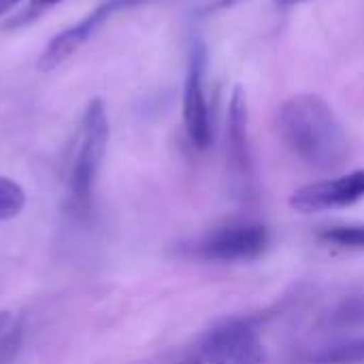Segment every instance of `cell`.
<instances>
[{"label":"cell","instance_id":"277c9868","mask_svg":"<svg viewBox=\"0 0 364 364\" xmlns=\"http://www.w3.org/2000/svg\"><path fill=\"white\" fill-rule=\"evenodd\" d=\"M226 171L232 196L243 203L256 200L258 181L256 166L250 143V117H247V98L241 85L232 90L228 105L226 122Z\"/></svg>","mask_w":364,"mask_h":364},{"label":"cell","instance_id":"8992f818","mask_svg":"<svg viewBox=\"0 0 364 364\" xmlns=\"http://www.w3.org/2000/svg\"><path fill=\"white\" fill-rule=\"evenodd\" d=\"M198 358L203 364H267V352L250 324L230 320L203 337Z\"/></svg>","mask_w":364,"mask_h":364},{"label":"cell","instance_id":"7a4b0ae2","mask_svg":"<svg viewBox=\"0 0 364 364\" xmlns=\"http://www.w3.org/2000/svg\"><path fill=\"white\" fill-rule=\"evenodd\" d=\"M109 134H111V124H109L107 105L102 98H92L81 119L79 143L73 156L70 179H68L73 200L79 207H87L92 200L96 177L109 147Z\"/></svg>","mask_w":364,"mask_h":364},{"label":"cell","instance_id":"5bb4252c","mask_svg":"<svg viewBox=\"0 0 364 364\" xmlns=\"http://www.w3.org/2000/svg\"><path fill=\"white\" fill-rule=\"evenodd\" d=\"M9 322H11V314L9 311H0V335L4 333V328L9 326Z\"/></svg>","mask_w":364,"mask_h":364},{"label":"cell","instance_id":"30bf717a","mask_svg":"<svg viewBox=\"0 0 364 364\" xmlns=\"http://www.w3.org/2000/svg\"><path fill=\"white\" fill-rule=\"evenodd\" d=\"M320 239L343 250H364V226H335L324 230Z\"/></svg>","mask_w":364,"mask_h":364},{"label":"cell","instance_id":"3957f363","mask_svg":"<svg viewBox=\"0 0 364 364\" xmlns=\"http://www.w3.org/2000/svg\"><path fill=\"white\" fill-rule=\"evenodd\" d=\"M271 243L269 228L256 222H235L218 226L203 237L186 243L181 252L188 258L205 262H250L260 258Z\"/></svg>","mask_w":364,"mask_h":364},{"label":"cell","instance_id":"52a82bcc","mask_svg":"<svg viewBox=\"0 0 364 364\" xmlns=\"http://www.w3.org/2000/svg\"><path fill=\"white\" fill-rule=\"evenodd\" d=\"M364 198V168L314 181L290 196V207L299 213H322L348 209Z\"/></svg>","mask_w":364,"mask_h":364},{"label":"cell","instance_id":"8fae6325","mask_svg":"<svg viewBox=\"0 0 364 364\" xmlns=\"http://www.w3.org/2000/svg\"><path fill=\"white\" fill-rule=\"evenodd\" d=\"M60 2H64V0H30V4L9 23L11 28H17V26H21V23H28V21H32L34 17H38L43 11H47V9H51V6H55V4H60Z\"/></svg>","mask_w":364,"mask_h":364},{"label":"cell","instance_id":"2e32d148","mask_svg":"<svg viewBox=\"0 0 364 364\" xmlns=\"http://www.w3.org/2000/svg\"><path fill=\"white\" fill-rule=\"evenodd\" d=\"M177 364H203V360L196 356V358H188V360H183V363H177Z\"/></svg>","mask_w":364,"mask_h":364},{"label":"cell","instance_id":"ba28073f","mask_svg":"<svg viewBox=\"0 0 364 364\" xmlns=\"http://www.w3.org/2000/svg\"><path fill=\"white\" fill-rule=\"evenodd\" d=\"M309 360L314 364H363L364 363V339L343 341L337 346L322 348L311 354Z\"/></svg>","mask_w":364,"mask_h":364},{"label":"cell","instance_id":"7c38bea8","mask_svg":"<svg viewBox=\"0 0 364 364\" xmlns=\"http://www.w3.org/2000/svg\"><path fill=\"white\" fill-rule=\"evenodd\" d=\"M239 2H243V0H215L213 4H209L207 6V11H226V9H232V6H237Z\"/></svg>","mask_w":364,"mask_h":364},{"label":"cell","instance_id":"9c48e42d","mask_svg":"<svg viewBox=\"0 0 364 364\" xmlns=\"http://www.w3.org/2000/svg\"><path fill=\"white\" fill-rule=\"evenodd\" d=\"M26 207V192L9 177H0V220L17 218Z\"/></svg>","mask_w":364,"mask_h":364},{"label":"cell","instance_id":"9a60e30c","mask_svg":"<svg viewBox=\"0 0 364 364\" xmlns=\"http://www.w3.org/2000/svg\"><path fill=\"white\" fill-rule=\"evenodd\" d=\"M279 6H296V4H303V2H309V0H275Z\"/></svg>","mask_w":364,"mask_h":364},{"label":"cell","instance_id":"6da1fadb","mask_svg":"<svg viewBox=\"0 0 364 364\" xmlns=\"http://www.w3.org/2000/svg\"><path fill=\"white\" fill-rule=\"evenodd\" d=\"M277 132L294 158L320 173H335L350 162L352 147L331 105L316 94H296L277 111Z\"/></svg>","mask_w":364,"mask_h":364},{"label":"cell","instance_id":"4fadbf2b","mask_svg":"<svg viewBox=\"0 0 364 364\" xmlns=\"http://www.w3.org/2000/svg\"><path fill=\"white\" fill-rule=\"evenodd\" d=\"M19 2H21V0H0V17H2V15H6L11 9H15Z\"/></svg>","mask_w":364,"mask_h":364},{"label":"cell","instance_id":"5b68a950","mask_svg":"<svg viewBox=\"0 0 364 364\" xmlns=\"http://www.w3.org/2000/svg\"><path fill=\"white\" fill-rule=\"evenodd\" d=\"M209 53L205 41L194 34L188 49V70L183 85V128L194 149L205 151L213 139L211 109L207 100L205 79H207Z\"/></svg>","mask_w":364,"mask_h":364}]
</instances>
